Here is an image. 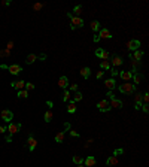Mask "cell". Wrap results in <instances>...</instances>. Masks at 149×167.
Returning <instances> with one entry per match:
<instances>
[{"mask_svg": "<svg viewBox=\"0 0 149 167\" xmlns=\"http://www.w3.org/2000/svg\"><path fill=\"white\" fill-rule=\"evenodd\" d=\"M142 110H143L145 113H148V112H149V106H148V103H145V104H142Z\"/></svg>", "mask_w": 149, "mask_h": 167, "instance_id": "cell-38", "label": "cell"}, {"mask_svg": "<svg viewBox=\"0 0 149 167\" xmlns=\"http://www.w3.org/2000/svg\"><path fill=\"white\" fill-rule=\"evenodd\" d=\"M83 163H85V166H87V167H93V166H95V163H97V161H95V158H94L93 155H88L85 160H83Z\"/></svg>", "mask_w": 149, "mask_h": 167, "instance_id": "cell-15", "label": "cell"}, {"mask_svg": "<svg viewBox=\"0 0 149 167\" xmlns=\"http://www.w3.org/2000/svg\"><path fill=\"white\" fill-rule=\"evenodd\" d=\"M124 152V149H121V148H118V149H115L113 151V157H116V155H121V154Z\"/></svg>", "mask_w": 149, "mask_h": 167, "instance_id": "cell-35", "label": "cell"}, {"mask_svg": "<svg viewBox=\"0 0 149 167\" xmlns=\"http://www.w3.org/2000/svg\"><path fill=\"white\" fill-rule=\"evenodd\" d=\"M81 12H82V6H81V5H76L75 8H73V14H75V17H79Z\"/></svg>", "mask_w": 149, "mask_h": 167, "instance_id": "cell-28", "label": "cell"}, {"mask_svg": "<svg viewBox=\"0 0 149 167\" xmlns=\"http://www.w3.org/2000/svg\"><path fill=\"white\" fill-rule=\"evenodd\" d=\"M70 130V122H64V133Z\"/></svg>", "mask_w": 149, "mask_h": 167, "instance_id": "cell-39", "label": "cell"}, {"mask_svg": "<svg viewBox=\"0 0 149 167\" xmlns=\"http://www.w3.org/2000/svg\"><path fill=\"white\" fill-rule=\"evenodd\" d=\"M8 70L12 73V75H19V73L23 72V67L19 64H11V66H8Z\"/></svg>", "mask_w": 149, "mask_h": 167, "instance_id": "cell-7", "label": "cell"}, {"mask_svg": "<svg viewBox=\"0 0 149 167\" xmlns=\"http://www.w3.org/2000/svg\"><path fill=\"white\" fill-rule=\"evenodd\" d=\"M77 167H83V166H82V164H81V166H77Z\"/></svg>", "mask_w": 149, "mask_h": 167, "instance_id": "cell-51", "label": "cell"}, {"mask_svg": "<svg viewBox=\"0 0 149 167\" xmlns=\"http://www.w3.org/2000/svg\"><path fill=\"white\" fill-rule=\"evenodd\" d=\"M82 92H79V91H76L75 92V94H73V102H81V100H82Z\"/></svg>", "mask_w": 149, "mask_h": 167, "instance_id": "cell-32", "label": "cell"}, {"mask_svg": "<svg viewBox=\"0 0 149 167\" xmlns=\"http://www.w3.org/2000/svg\"><path fill=\"white\" fill-rule=\"evenodd\" d=\"M46 104H48V108H49V109L52 108V102H46Z\"/></svg>", "mask_w": 149, "mask_h": 167, "instance_id": "cell-50", "label": "cell"}, {"mask_svg": "<svg viewBox=\"0 0 149 167\" xmlns=\"http://www.w3.org/2000/svg\"><path fill=\"white\" fill-rule=\"evenodd\" d=\"M105 85H106V88H107L109 91H112V90L115 88V86H116V81H115L113 78H111V79H106V81H105Z\"/></svg>", "mask_w": 149, "mask_h": 167, "instance_id": "cell-12", "label": "cell"}, {"mask_svg": "<svg viewBox=\"0 0 149 167\" xmlns=\"http://www.w3.org/2000/svg\"><path fill=\"white\" fill-rule=\"evenodd\" d=\"M27 143H28V151H30V152H33V151L36 149V146H37V140H36L33 136H28Z\"/></svg>", "mask_w": 149, "mask_h": 167, "instance_id": "cell-8", "label": "cell"}, {"mask_svg": "<svg viewBox=\"0 0 149 167\" xmlns=\"http://www.w3.org/2000/svg\"><path fill=\"white\" fill-rule=\"evenodd\" d=\"M12 46H14V42H9V43H8V51H11Z\"/></svg>", "mask_w": 149, "mask_h": 167, "instance_id": "cell-48", "label": "cell"}, {"mask_svg": "<svg viewBox=\"0 0 149 167\" xmlns=\"http://www.w3.org/2000/svg\"><path fill=\"white\" fill-rule=\"evenodd\" d=\"M127 48L130 51H137L140 49V41H137V39H133V41H130L127 43Z\"/></svg>", "mask_w": 149, "mask_h": 167, "instance_id": "cell-6", "label": "cell"}, {"mask_svg": "<svg viewBox=\"0 0 149 167\" xmlns=\"http://www.w3.org/2000/svg\"><path fill=\"white\" fill-rule=\"evenodd\" d=\"M6 142L11 143V142H12V136H6Z\"/></svg>", "mask_w": 149, "mask_h": 167, "instance_id": "cell-47", "label": "cell"}, {"mask_svg": "<svg viewBox=\"0 0 149 167\" xmlns=\"http://www.w3.org/2000/svg\"><path fill=\"white\" fill-rule=\"evenodd\" d=\"M89 75H91V69H89V67H82L81 69V76L83 79H88Z\"/></svg>", "mask_w": 149, "mask_h": 167, "instance_id": "cell-18", "label": "cell"}, {"mask_svg": "<svg viewBox=\"0 0 149 167\" xmlns=\"http://www.w3.org/2000/svg\"><path fill=\"white\" fill-rule=\"evenodd\" d=\"M97 109H99L100 112H109L112 108H111V104H109V102L106 98H103V100H100L99 103H97Z\"/></svg>", "mask_w": 149, "mask_h": 167, "instance_id": "cell-4", "label": "cell"}, {"mask_svg": "<svg viewBox=\"0 0 149 167\" xmlns=\"http://www.w3.org/2000/svg\"><path fill=\"white\" fill-rule=\"evenodd\" d=\"M70 90H72V91H77V84H72V85H70Z\"/></svg>", "mask_w": 149, "mask_h": 167, "instance_id": "cell-40", "label": "cell"}, {"mask_svg": "<svg viewBox=\"0 0 149 167\" xmlns=\"http://www.w3.org/2000/svg\"><path fill=\"white\" fill-rule=\"evenodd\" d=\"M21 130V124H14V122H9V125L6 127V131H9V136H14Z\"/></svg>", "mask_w": 149, "mask_h": 167, "instance_id": "cell-5", "label": "cell"}, {"mask_svg": "<svg viewBox=\"0 0 149 167\" xmlns=\"http://www.w3.org/2000/svg\"><path fill=\"white\" fill-rule=\"evenodd\" d=\"M111 75H112V78L115 79V76H118V75H119V72L116 70V69H111Z\"/></svg>", "mask_w": 149, "mask_h": 167, "instance_id": "cell-36", "label": "cell"}, {"mask_svg": "<svg viewBox=\"0 0 149 167\" xmlns=\"http://www.w3.org/2000/svg\"><path fill=\"white\" fill-rule=\"evenodd\" d=\"M67 112L69 113H75L76 112V104H75V102H69V104H67Z\"/></svg>", "mask_w": 149, "mask_h": 167, "instance_id": "cell-23", "label": "cell"}, {"mask_svg": "<svg viewBox=\"0 0 149 167\" xmlns=\"http://www.w3.org/2000/svg\"><path fill=\"white\" fill-rule=\"evenodd\" d=\"M119 91L122 94H131V92L136 91V85L134 84H130V82H124L119 85Z\"/></svg>", "mask_w": 149, "mask_h": 167, "instance_id": "cell-2", "label": "cell"}, {"mask_svg": "<svg viewBox=\"0 0 149 167\" xmlns=\"http://www.w3.org/2000/svg\"><path fill=\"white\" fill-rule=\"evenodd\" d=\"M107 97L111 98V100H112V98H115V96H113V92H112V91H109V92H107Z\"/></svg>", "mask_w": 149, "mask_h": 167, "instance_id": "cell-46", "label": "cell"}, {"mask_svg": "<svg viewBox=\"0 0 149 167\" xmlns=\"http://www.w3.org/2000/svg\"><path fill=\"white\" fill-rule=\"evenodd\" d=\"M11 86L12 88H15V90H24V86H25V82L24 81H15V82H12L11 84Z\"/></svg>", "mask_w": 149, "mask_h": 167, "instance_id": "cell-14", "label": "cell"}, {"mask_svg": "<svg viewBox=\"0 0 149 167\" xmlns=\"http://www.w3.org/2000/svg\"><path fill=\"white\" fill-rule=\"evenodd\" d=\"M133 81H134V85H137V84H140V81H142V75L140 73H136V75H133Z\"/></svg>", "mask_w": 149, "mask_h": 167, "instance_id": "cell-29", "label": "cell"}, {"mask_svg": "<svg viewBox=\"0 0 149 167\" xmlns=\"http://www.w3.org/2000/svg\"><path fill=\"white\" fill-rule=\"evenodd\" d=\"M103 78V70L101 72H97V79H101Z\"/></svg>", "mask_w": 149, "mask_h": 167, "instance_id": "cell-45", "label": "cell"}, {"mask_svg": "<svg viewBox=\"0 0 149 167\" xmlns=\"http://www.w3.org/2000/svg\"><path fill=\"white\" fill-rule=\"evenodd\" d=\"M36 60H37V55L36 54H28L27 58H25V63H27V64H33Z\"/></svg>", "mask_w": 149, "mask_h": 167, "instance_id": "cell-19", "label": "cell"}, {"mask_svg": "<svg viewBox=\"0 0 149 167\" xmlns=\"http://www.w3.org/2000/svg\"><path fill=\"white\" fill-rule=\"evenodd\" d=\"M18 97H19V98H27V97H28V91L19 90V91H18Z\"/></svg>", "mask_w": 149, "mask_h": 167, "instance_id": "cell-30", "label": "cell"}, {"mask_svg": "<svg viewBox=\"0 0 149 167\" xmlns=\"http://www.w3.org/2000/svg\"><path fill=\"white\" fill-rule=\"evenodd\" d=\"M63 140H64V131L57 133V134H55V142L57 143H63Z\"/></svg>", "mask_w": 149, "mask_h": 167, "instance_id": "cell-24", "label": "cell"}, {"mask_svg": "<svg viewBox=\"0 0 149 167\" xmlns=\"http://www.w3.org/2000/svg\"><path fill=\"white\" fill-rule=\"evenodd\" d=\"M33 8H34V11H39V9L42 8V5H40V3H37V5H34V6H33Z\"/></svg>", "mask_w": 149, "mask_h": 167, "instance_id": "cell-43", "label": "cell"}, {"mask_svg": "<svg viewBox=\"0 0 149 167\" xmlns=\"http://www.w3.org/2000/svg\"><path fill=\"white\" fill-rule=\"evenodd\" d=\"M119 76L124 79L125 82H130V79L133 78V72H128V70H122V72H119Z\"/></svg>", "mask_w": 149, "mask_h": 167, "instance_id": "cell-10", "label": "cell"}, {"mask_svg": "<svg viewBox=\"0 0 149 167\" xmlns=\"http://www.w3.org/2000/svg\"><path fill=\"white\" fill-rule=\"evenodd\" d=\"M93 41H94V43H99V42L101 41V39H100V36H99V35H95V36H94V39H93Z\"/></svg>", "mask_w": 149, "mask_h": 167, "instance_id": "cell-41", "label": "cell"}, {"mask_svg": "<svg viewBox=\"0 0 149 167\" xmlns=\"http://www.w3.org/2000/svg\"><path fill=\"white\" fill-rule=\"evenodd\" d=\"M0 133H2V134H3V133H6V127L5 125H0Z\"/></svg>", "mask_w": 149, "mask_h": 167, "instance_id": "cell-44", "label": "cell"}, {"mask_svg": "<svg viewBox=\"0 0 149 167\" xmlns=\"http://www.w3.org/2000/svg\"><path fill=\"white\" fill-rule=\"evenodd\" d=\"M58 86H60V88L67 90V86H69V78L67 76H61L60 79H58Z\"/></svg>", "mask_w": 149, "mask_h": 167, "instance_id": "cell-11", "label": "cell"}, {"mask_svg": "<svg viewBox=\"0 0 149 167\" xmlns=\"http://www.w3.org/2000/svg\"><path fill=\"white\" fill-rule=\"evenodd\" d=\"M100 69L101 70H111V63H109L107 60H103L100 63Z\"/></svg>", "mask_w": 149, "mask_h": 167, "instance_id": "cell-22", "label": "cell"}, {"mask_svg": "<svg viewBox=\"0 0 149 167\" xmlns=\"http://www.w3.org/2000/svg\"><path fill=\"white\" fill-rule=\"evenodd\" d=\"M142 57H143V51H140V49L134 51V54H133V55H130V58H131V60H136V61H140Z\"/></svg>", "mask_w": 149, "mask_h": 167, "instance_id": "cell-16", "label": "cell"}, {"mask_svg": "<svg viewBox=\"0 0 149 167\" xmlns=\"http://www.w3.org/2000/svg\"><path fill=\"white\" fill-rule=\"evenodd\" d=\"M95 57H99L101 60H107L109 58V52L105 51V49H101V48H99V49H95Z\"/></svg>", "mask_w": 149, "mask_h": 167, "instance_id": "cell-9", "label": "cell"}, {"mask_svg": "<svg viewBox=\"0 0 149 167\" xmlns=\"http://www.w3.org/2000/svg\"><path fill=\"white\" fill-rule=\"evenodd\" d=\"M69 134L72 136V137H79V133H77V131H73V130H70Z\"/></svg>", "mask_w": 149, "mask_h": 167, "instance_id": "cell-37", "label": "cell"}, {"mask_svg": "<svg viewBox=\"0 0 149 167\" xmlns=\"http://www.w3.org/2000/svg\"><path fill=\"white\" fill-rule=\"evenodd\" d=\"M67 18L70 19V29L72 30H76V29H82L83 27V21L81 17H73L72 14H67Z\"/></svg>", "mask_w": 149, "mask_h": 167, "instance_id": "cell-1", "label": "cell"}, {"mask_svg": "<svg viewBox=\"0 0 149 167\" xmlns=\"http://www.w3.org/2000/svg\"><path fill=\"white\" fill-rule=\"evenodd\" d=\"M25 91H31V90H34V84L33 82H25Z\"/></svg>", "mask_w": 149, "mask_h": 167, "instance_id": "cell-33", "label": "cell"}, {"mask_svg": "<svg viewBox=\"0 0 149 167\" xmlns=\"http://www.w3.org/2000/svg\"><path fill=\"white\" fill-rule=\"evenodd\" d=\"M73 163H75L76 166H81V164L83 163V158H82L81 155H75V157H73Z\"/></svg>", "mask_w": 149, "mask_h": 167, "instance_id": "cell-27", "label": "cell"}, {"mask_svg": "<svg viewBox=\"0 0 149 167\" xmlns=\"http://www.w3.org/2000/svg\"><path fill=\"white\" fill-rule=\"evenodd\" d=\"M70 96H72V94H70V91L69 90H64V94H63V102H69V100H70Z\"/></svg>", "mask_w": 149, "mask_h": 167, "instance_id": "cell-31", "label": "cell"}, {"mask_svg": "<svg viewBox=\"0 0 149 167\" xmlns=\"http://www.w3.org/2000/svg\"><path fill=\"white\" fill-rule=\"evenodd\" d=\"M134 100H136V104H143L142 102H143V100H142V94H137L134 97Z\"/></svg>", "mask_w": 149, "mask_h": 167, "instance_id": "cell-34", "label": "cell"}, {"mask_svg": "<svg viewBox=\"0 0 149 167\" xmlns=\"http://www.w3.org/2000/svg\"><path fill=\"white\" fill-rule=\"evenodd\" d=\"M37 58L40 60V61H45V60H46V54H40V55H39Z\"/></svg>", "mask_w": 149, "mask_h": 167, "instance_id": "cell-42", "label": "cell"}, {"mask_svg": "<svg viewBox=\"0 0 149 167\" xmlns=\"http://www.w3.org/2000/svg\"><path fill=\"white\" fill-rule=\"evenodd\" d=\"M3 5H5V6H9V5H11V0H5Z\"/></svg>", "mask_w": 149, "mask_h": 167, "instance_id": "cell-49", "label": "cell"}, {"mask_svg": "<svg viewBox=\"0 0 149 167\" xmlns=\"http://www.w3.org/2000/svg\"><path fill=\"white\" fill-rule=\"evenodd\" d=\"M89 27H91L93 31H97V30H100V23H99V21H91Z\"/></svg>", "mask_w": 149, "mask_h": 167, "instance_id": "cell-25", "label": "cell"}, {"mask_svg": "<svg viewBox=\"0 0 149 167\" xmlns=\"http://www.w3.org/2000/svg\"><path fill=\"white\" fill-rule=\"evenodd\" d=\"M99 36H100V39H111V37H112L111 31H109L107 29H100V33H99Z\"/></svg>", "mask_w": 149, "mask_h": 167, "instance_id": "cell-13", "label": "cell"}, {"mask_svg": "<svg viewBox=\"0 0 149 167\" xmlns=\"http://www.w3.org/2000/svg\"><path fill=\"white\" fill-rule=\"evenodd\" d=\"M43 118H45V122H51V121H52V110L48 109L46 112H45Z\"/></svg>", "mask_w": 149, "mask_h": 167, "instance_id": "cell-20", "label": "cell"}, {"mask_svg": "<svg viewBox=\"0 0 149 167\" xmlns=\"http://www.w3.org/2000/svg\"><path fill=\"white\" fill-rule=\"evenodd\" d=\"M109 104H111V108H115V109H121L122 108V102L121 100H116V98H112Z\"/></svg>", "mask_w": 149, "mask_h": 167, "instance_id": "cell-17", "label": "cell"}, {"mask_svg": "<svg viewBox=\"0 0 149 167\" xmlns=\"http://www.w3.org/2000/svg\"><path fill=\"white\" fill-rule=\"evenodd\" d=\"M106 164L107 166H116V164H118V158H116V157H109L107 160H106Z\"/></svg>", "mask_w": 149, "mask_h": 167, "instance_id": "cell-21", "label": "cell"}, {"mask_svg": "<svg viewBox=\"0 0 149 167\" xmlns=\"http://www.w3.org/2000/svg\"><path fill=\"white\" fill-rule=\"evenodd\" d=\"M0 116H2V119L5 122H12V119H14V113H12V110L9 109H3L2 112H0Z\"/></svg>", "mask_w": 149, "mask_h": 167, "instance_id": "cell-3", "label": "cell"}, {"mask_svg": "<svg viewBox=\"0 0 149 167\" xmlns=\"http://www.w3.org/2000/svg\"><path fill=\"white\" fill-rule=\"evenodd\" d=\"M122 63H124V61H122L121 57H116V55H115V57L112 58V64H113V66H121Z\"/></svg>", "mask_w": 149, "mask_h": 167, "instance_id": "cell-26", "label": "cell"}]
</instances>
